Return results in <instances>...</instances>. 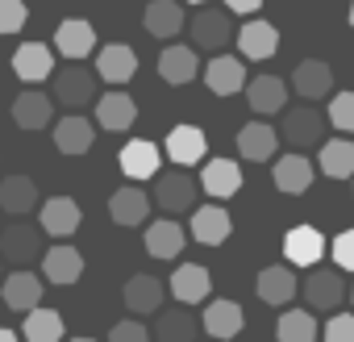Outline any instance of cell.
Instances as JSON below:
<instances>
[{"instance_id": "8d00e7d4", "label": "cell", "mask_w": 354, "mask_h": 342, "mask_svg": "<svg viewBox=\"0 0 354 342\" xmlns=\"http://www.w3.org/2000/svg\"><path fill=\"white\" fill-rule=\"evenodd\" d=\"M154 342H196V317L188 309H167L154 321Z\"/></svg>"}, {"instance_id": "f35d334b", "label": "cell", "mask_w": 354, "mask_h": 342, "mask_svg": "<svg viewBox=\"0 0 354 342\" xmlns=\"http://www.w3.org/2000/svg\"><path fill=\"white\" fill-rule=\"evenodd\" d=\"M279 342H317V317L308 309H288L275 325Z\"/></svg>"}, {"instance_id": "f907efd6", "label": "cell", "mask_w": 354, "mask_h": 342, "mask_svg": "<svg viewBox=\"0 0 354 342\" xmlns=\"http://www.w3.org/2000/svg\"><path fill=\"white\" fill-rule=\"evenodd\" d=\"M350 300H354V288H350Z\"/></svg>"}, {"instance_id": "484cf974", "label": "cell", "mask_w": 354, "mask_h": 342, "mask_svg": "<svg viewBox=\"0 0 354 342\" xmlns=\"http://www.w3.org/2000/svg\"><path fill=\"white\" fill-rule=\"evenodd\" d=\"M184 226L175 222V217H158V222H150L146 226V255L150 259H175L184 251Z\"/></svg>"}, {"instance_id": "c3c4849f", "label": "cell", "mask_w": 354, "mask_h": 342, "mask_svg": "<svg viewBox=\"0 0 354 342\" xmlns=\"http://www.w3.org/2000/svg\"><path fill=\"white\" fill-rule=\"evenodd\" d=\"M71 342H96V338H71Z\"/></svg>"}, {"instance_id": "ee69618b", "label": "cell", "mask_w": 354, "mask_h": 342, "mask_svg": "<svg viewBox=\"0 0 354 342\" xmlns=\"http://www.w3.org/2000/svg\"><path fill=\"white\" fill-rule=\"evenodd\" d=\"M333 263H337L342 271H354V230H342V234L333 238Z\"/></svg>"}, {"instance_id": "7bdbcfd3", "label": "cell", "mask_w": 354, "mask_h": 342, "mask_svg": "<svg viewBox=\"0 0 354 342\" xmlns=\"http://www.w3.org/2000/svg\"><path fill=\"white\" fill-rule=\"evenodd\" d=\"M325 342H354V313H333L321 330Z\"/></svg>"}, {"instance_id": "7402d4cb", "label": "cell", "mask_w": 354, "mask_h": 342, "mask_svg": "<svg viewBox=\"0 0 354 342\" xmlns=\"http://www.w3.org/2000/svg\"><path fill=\"white\" fill-rule=\"evenodd\" d=\"M238 150H242V159H250V163H267V159H275V150H279V129H271L267 121H246V125L238 129Z\"/></svg>"}, {"instance_id": "d6986e66", "label": "cell", "mask_w": 354, "mask_h": 342, "mask_svg": "<svg viewBox=\"0 0 354 342\" xmlns=\"http://www.w3.org/2000/svg\"><path fill=\"white\" fill-rule=\"evenodd\" d=\"M209 292H213V276H209V267H201V263H184V267H175V271H171V296H175V300L201 305V300H209Z\"/></svg>"}, {"instance_id": "1f68e13d", "label": "cell", "mask_w": 354, "mask_h": 342, "mask_svg": "<svg viewBox=\"0 0 354 342\" xmlns=\"http://www.w3.org/2000/svg\"><path fill=\"white\" fill-rule=\"evenodd\" d=\"M254 292H259V300L263 305H288L292 296H296V271H288V267H279V263H271V267H263L259 271V280H254Z\"/></svg>"}, {"instance_id": "f546056e", "label": "cell", "mask_w": 354, "mask_h": 342, "mask_svg": "<svg viewBox=\"0 0 354 342\" xmlns=\"http://www.w3.org/2000/svg\"><path fill=\"white\" fill-rule=\"evenodd\" d=\"M196 71H201V63H196V46H167V51L158 55V75H162L171 88L192 84Z\"/></svg>"}, {"instance_id": "4316f807", "label": "cell", "mask_w": 354, "mask_h": 342, "mask_svg": "<svg viewBox=\"0 0 354 342\" xmlns=\"http://www.w3.org/2000/svg\"><path fill=\"white\" fill-rule=\"evenodd\" d=\"M238 51H242V59H271V55L279 51V30H275L271 21L250 17V21L238 30Z\"/></svg>"}, {"instance_id": "5bb4252c", "label": "cell", "mask_w": 354, "mask_h": 342, "mask_svg": "<svg viewBox=\"0 0 354 342\" xmlns=\"http://www.w3.org/2000/svg\"><path fill=\"white\" fill-rule=\"evenodd\" d=\"M205 84L213 96H234L246 88V63L234 59V55H213L209 67H205Z\"/></svg>"}, {"instance_id": "d590c367", "label": "cell", "mask_w": 354, "mask_h": 342, "mask_svg": "<svg viewBox=\"0 0 354 342\" xmlns=\"http://www.w3.org/2000/svg\"><path fill=\"white\" fill-rule=\"evenodd\" d=\"M317 167L325 171L329 180H354V142H350V138H329V142H321Z\"/></svg>"}, {"instance_id": "7a4b0ae2", "label": "cell", "mask_w": 354, "mask_h": 342, "mask_svg": "<svg viewBox=\"0 0 354 342\" xmlns=\"http://www.w3.org/2000/svg\"><path fill=\"white\" fill-rule=\"evenodd\" d=\"M325 138V117L313 109V105H300L292 113H283L279 121V142H288L292 150H304V146H317Z\"/></svg>"}, {"instance_id": "d6a6232c", "label": "cell", "mask_w": 354, "mask_h": 342, "mask_svg": "<svg viewBox=\"0 0 354 342\" xmlns=\"http://www.w3.org/2000/svg\"><path fill=\"white\" fill-rule=\"evenodd\" d=\"M0 292H5V305H9L13 313H21V317L42 305V280H38L34 271H13Z\"/></svg>"}, {"instance_id": "44dd1931", "label": "cell", "mask_w": 354, "mask_h": 342, "mask_svg": "<svg viewBox=\"0 0 354 342\" xmlns=\"http://www.w3.org/2000/svg\"><path fill=\"white\" fill-rule=\"evenodd\" d=\"M55 117V96L50 92H38V88H26L17 100H13V121L21 129H46Z\"/></svg>"}, {"instance_id": "4dcf8cb0", "label": "cell", "mask_w": 354, "mask_h": 342, "mask_svg": "<svg viewBox=\"0 0 354 342\" xmlns=\"http://www.w3.org/2000/svg\"><path fill=\"white\" fill-rule=\"evenodd\" d=\"M92 142H96V125H92L88 117H80V113H67V117L55 125V146H59L63 154H88Z\"/></svg>"}, {"instance_id": "30bf717a", "label": "cell", "mask_w": 354, "mask_h": 342, "mask_svg": "<svg viewBox=\"0 0 354 342\" xmlns=\"http://www.w3.org/2000/svg\"><path fill=\"white\" fill-rule=\"evenodd\" d=\"M13 71H17V80L26 88H34V84L55 75V51L42 46V42H21L17 55H13Z\"/></svg>"}, {"instance_id": "603a6c76", "label": "cell", "mask_w": 354, "mask_h": 342, "mask_svg": "<svg viewBox=\"0 0 354 342\" xmlns=\"http://www.w3.org/2000/svg\"><path fill=\"white\" fill-rule=\"evenodd\" d=\"M150 197L138 188V184H125V188H117L113 197H109V217L117 222V226H142L146 217H150Z\"/></svg>"}, {"instance_id": "cb8c5ba5", "label": "cell", "mask_w": 354, "mask_h": 342, "mask_svg": "<svg viewBox=\"0 0 354 342\" xmlns=\"http://www.w3.org/2000/svg\"><path fill=\"white\" fill-rule=\"evenodd\" d=\"M201 188L213 197V201H225L242 188V167L234 159H209L205 171H201Z\"/></svg>"}, {"instance_id": "6da1fadb", "label": "cell", "mask_w": 354, "mask_h": 342, "mask_svg": "<svg viewBox=\"0 0 354 342\" xmlns=\"http://www.w3.org/2000/svg\"><path fill=\"white\" fill-rule=\"evenodd\" d=\"M50 80H55V84H50V96H55V105H63V109H84V105H92V96H96V75H92L88 67H80V63L55 71Z\"/></svg>"}, {"instance_id": "ab89813d", "label": "cell", "mask_w": 354, "mask_h": 342, "mask_svg": "<svg viewBox=\"0 0 354 342\" xmlns=\"http://www.w3.org/2000/svg\"><path fill=\"white\" fill-rule=\"evenodd\" d=\"M329 121H333V129H342V134H354V92H333Z\"/></svg>"}, {"instance_id": "5b68a950", "label": "cell", "mask_w": 354, "mask_h": 342, "mask_svg": "<svg viewBox=\"0 0 354 342\" xmlns=\"http://www.w3.org/2000/svg\"><path fill=\"white\" fill-rule=\"evenodd\" d=\"M0 255L9 263H34L42 259V226H30V222H13L0 230Z\"/></svg>"}, {"instance_id": "74e56055", "label": "cell", "mask_w": 354, "mask_h": 342, "mask_svg": "<svg viewBox=\"0 0 354 342\" xmlns=\"http://www.w3.org/2000/svg\"><path fill=\"white\" fill-rule=\"evenodd\" d=\"M21 342H63V317L55 309H30L21 321Z\"/></svg>"}, {"instance_id": "83f0119b", "label": "cell", "mask_w": 354, "mask_h": 342, "mask_svg": "<svg viewBox=\"0 0 354 342\" xmlns=\"http://www.w3.org/2000/svg\"><path fill=\"white\" fill-rule=\"evenodd\" d=\"M304 300L321 313H333L342 300H346V280L337 271H313L304 280Z\"/></svg>"}, {"instance_id": "9a60e30c", "label": "cell", "mask_w": 354, "mask_h": 342, "mask_svg": "<svg viewBox=\"0 0 354 342\" xmlns=\"http://www.w3.org/2000/svg\"><path fill=\"white\" fill-rule=\"evenodd\" d=\"M292 88L304 96V100H325L333 92V67L321 63V59H300L292 67Z\"/></svg>"}, {"instance_id": "277c9868", "label": "cell", "mask_w": 354, "mask_h": 342, "mask_svg": "<svg viewBox=\"0 0 354 342\" xmlns=\"http://www.w3.org/2000/svg\"><path fill=\"white\" fill-rule=\"evenodd\" d=\"M188 34H192V46H201V51H209V55H221L225 42L234 38L230 13H225V9H201V13L188 21Z\"/></svg>"}, {"instance_id": "836d02e7", "label": "cell", "mask_w": 354, "mask_h": 342, "mask_svg": "<svg viewBox=\"0 0 354 342\" xmlns=\"http://www.w3.org/2000/svg\"><path fill=\"white\" fill-rule=\"evenodd\" d=\"M133 117H138V105H133V96H125L121 88L104 92V96H100V105H96V121H100V129L121 134V129H129V125H133Z\"/></svg>"}, {"instance_id": "f6af8a7d", "label": "cell", "mask_w": 354, "mask_h": 342, "mask_svg": "<svg viewBox=\"0 0 354 342\" xmlns=\"http://www.w3.org/2000/svg\"><path fill=\"white\" fill-rule=\"evenodd\" d=\"M225 5H230L234 13H242V17H250V13H259V9H263V0H225Z\"/></svg>"}, {"instance_id": "7c38bea8", "label": "cell", "mask_w": 354, "mask_h": 342, "mask_svg": "<svg viewBox=\"0 0 354 342\" xmlns=\"http://www.w3.org/2000/svg\"><path fill=\"white\" fill-rule=\"evenodd\" d=\"M201 325H205V334H209V338L230 342V338H238V334H242L246 313H242V305H238V300H209V305H205Z\"/></svg>"}, {"instance_id": "ffe728a7", "label": "cell", "mask_w": 354, "mask_h": 342, "mask_svg": "<svg viewBox=\"0 0 354 342\" xmlns=\"http://www.w3.org/2000/svg\"><path fill=\"white\" fill-rule=\"evenodd\" d=\"M96 71H100V80L113 84V88L129 84L133 71H138V55H133V46H121V42L100 46V55H96Z\"/></svg>"}, {"instance_id": "b9f144b4", "label": "cell", "mask_w": 354, "mask_h": 342, "mask_svg": "<svg viewBox=\"0 0 354 342\" xmlns=\"http://www.w3.org/2000/svg\"><path fill=\"white\" fill-rule=\"evenodd\" d=\"M109 342H154V338H150V330L138 317H125V321H117L109 330Z\"/></svg>"}, {"instance_id": "d4e9b609", "label": "cell", "mask_w": 354, "mask_h": 342, "mask_svg": "<svg viewBox=\"0 0 354 342\" xmlns=\"http://www.w3.org/2000/svg\"><path fill=\"white\" fill-rule=\"evenodd\" d=\"M34 205H42V201H38V184L30 176L13 171V176L0 180V209H5V213L26 217V213H34Z\"/></svg>"}, {"instance_id": "f1b7e54d", "label": "cell", "mask_w": 354, "mask_h": 342, "mask_svg": "<svg viewBox=\"0 0 354 342\" xmlns=\"http://www.w3.org/2000/svg\"><path fill=\"white\" fill-rule=\"evenodd\" d=\"M121 300H125V309H129L133 317L158 313V305H162V280L142 271V276H133V280L121 288Z\"/></svg>"}, {"instance_id": "60d3db41", "label": "cell", "mask_w": 354, "mask_h": 342, "mask_svg": "<svg viewBox=\"0 0 354 342\" xmlns=\"http://www.w3.org/2000/svg\"><path fill=\"white\" fill-rule=\"evenodd\" d=\"M30 9H26V0H0V34H17L26 26Z\"/></svg>"}, {"instance_id": "9c48e42d", "label": "cell", "mask_w": 354, "mask_h": 342, "mask_svg": "<svg viewBox=\"0 0 354 342\" xmlns=\"http://www.w3.org/2000/svg\"><path fill=\"white\" fill-rule=\"evenodd\" d=\"M80 222H84V213H80V205L71 197H50V201L38 205V226L50 238H71L80 230Z\"/></svg>"}, {"instance_id": "52a82bcc", "label": "cell", "mask_w": 354, "mask_h": 342, "mask_svg": "<svg viewBox=\"0 0 354 342\" xmlns=\"http://www.w3.org/2000/svg\"><path fill=\"white\" fill-rule=\"evenodd\" d=\"M55 51H59L67 63H80V59L96 55V30H92V21H84V17L59 21V30H55Z\"/></svg>"}, {"instance_id": "681fc988", "label": "cell", "mask_w": 354, "mask_h": 342, "mask_svg": "<svg viewBox=\"0 0 354 342\" xmlns=\"http://www.w3.org/2000/svg\"><path fill=\"white\" fill-rule=\"evenodd\" d=\"M188 5H209V0H188Z\"/></svg>"}, {"instance_id": "8fae6325", "label": "cell", "mask_w": 354, "mask_h": 342, "mask_svg": "<svg viewBox=\"0 0 354 342\" xmlns=\"http://www.w3.org/2000/svg\"><path fill=\"white\" fill-rule=\"evenodd\" d=\"M321 255H325V234L317 226H292L283 234V259L288 263L313 267V263H321Z\"/></svg>"}, {"instance_id": "bcb514c9", "label": "cell", "mask_w": 354, "mask_h": 342, "mask_svg": "<svg viewBox=\"0 0 354 342\" xmlns=\"http://www.w3.org/2000/svg\"><path fill=\"white\" fill-rule=\"evenodd\" d=\"M0 342H21V334H13V330H5V325H0Z\"/></svg>"}, {"instance_id": "7dc6e473", "label": "cell", "mask_w": 354, "mask_h": 342, "mask_svg": "<svg viewBox=\"0 0 354 342\" xmlns=\"http://www.w3.org/2000/svg\"><path fill=\"white\" fill-rule=\"evenodd\" d=\"M350 30H354V5H350Z\"/></svg>"}, {"instance_id": "4fadbf2b", "label": "cell", "mask_w": 354, "mask_h": 342, "mask_svg": "<svg viewBox=\"0 0 354 342\" xmlns=\"http://www.w3.org/2000/svg\"><path fill=\"white\" fill-rule=\"evenodd\" d=\"M142 26L150 38H180L188 17H184V5L180 0H150L146 13H142Z\"/></svg>"}, {"instance_id": "ac0fdd59", "label": "cell", "mask_w": 354, "mask_h": 342, "mask_svg": "<svg viewBox=\"0 0 354 342\" xmlns=\"http://www.w3.org/2000/svg\"><path fill=\"white\" fill-rule=\"evenodd\" d=\"M158 146L154 142H125L121 146V154H117V163H121V176L129 180V184H138V180H154L158 176Z\"/></svg>"}, {"instance_id": "3957f363", "label": "cell", "mask_w": 354, "mask_h": 342, "mask_svg": "<svg viewBox=\"0 0 354 342\" xmlns=\"http://www.w3.org/2000/svg\"><path fill=\"white\" fill-rule=\"evenodd\" d=\"M154 205L162 213H188L196 205V180L188 171H162V176H154Z\"/></svg>"}, {"instance_id": "8992f818", "label": "cell", "mask_w": 354, "mask_h": 342, "mask_svg": "<svg viewBox=\"0 0 354 342\" xmlns=\"http://www.w3.org/2000/svg\"><path fill=\"white\" fill-rule=\"evenodd\" d=\"M205 154H209V134H205L201 125H188V121L171 125V134H167V159H171L175 167H192V163H201Z\"/></svg>"}, {"instance_id": "2e32d148", "label": "cell", "mask_w": 354, "mask_h": 342, "mask_svg": "<svg viewBox=\"0 0 354 342\" xmlns=\"http://www.w3.org/2000/svg\"><path fill=\"white\" fill-rule=\"evenodd\" d=\"M242 92H246L250 113H259V117H271L288 105V84L279 75H254V80H246Z\"/></svg>"}, {"instance_id": "e0dca14e", "label": "cell", "mask_w": 354, "mask_h": 342, "mask_svg": "<svg viewBox=\"0 0 354 342\" xmlns=\"http://www.w3.org/2000/svg\"><path fill=\"white\" fill-rule=\"evenodd\" d=\"M42 276H46L50 284H59V288L80 284V276H84V255H80L75 246L59 242V246L42 251Z\"/></svg>"}, {"instance_id": "e575fe53", "label": "cell", "mask_w": 354, "mask_h": 342, "mask_svg": "<svg viewBox=\"0 0 354 342\" xmlns=\"http://www.w3.org/2000/svg\"><path fill=\"white\" fill-rule=\"evenodd\" d=\"M230 230H234V222H230V213L221 205H201L192 213V238L205 242V246H221L230 238Z\"/></svg>"}, {"instance_id": "ba28073f", "label": "cell", "mask_w": 354, "mask_h": 342, "mask_svg": "<svg viewBox=\"0 0 354 342\" xmlns=\"http://www.w3.org/2000/svg\"><path fill=\"white\" fill-rule=\"evenodd\" d=\"M313 176H317V167L304 159V150H288V154H279V159H275V171H271L275 188L288 192V197L308 192V188H313Z\"/></svg>"}]
</instances>
